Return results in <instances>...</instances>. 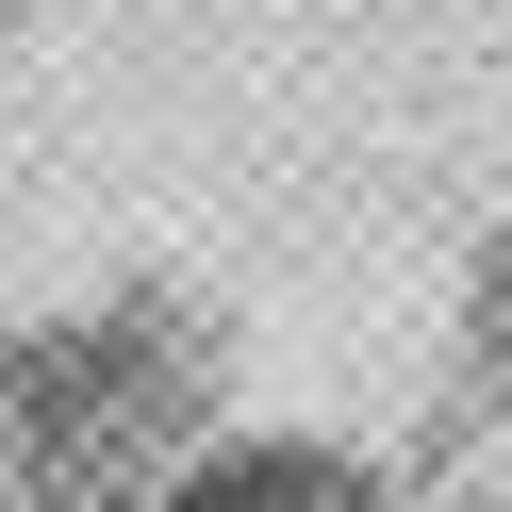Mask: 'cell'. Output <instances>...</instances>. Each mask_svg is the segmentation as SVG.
I'll return each instance as SVG.
<instances>
[{
  "mask_svg": "<svg viewBox=\"0 0 512 512\" xmlns=\"http://www.w3.org/2000/svg\"><path fill=\"white\" fill-rule=\"evenodd\" d=\"M116 512H413V479L364 430H314V413H215L199 446L133 479Z\"/></svg>",
  "mask_w": 512,
  "mask_h": 512,
  "instance_id": "cell-1",
  "label": "cell"
},
{
  "mask_svg": "<svg viewBox=\"0 0 512 512\" xmlns=\"http://www.w3.org/2000/svg\"><path fill=\"white\" fill-rule=\"evenodd\" d=\"M463 380L512 430V232H479V265H463Z\"/></svg>",
  "mask_w": 512,
  "mask_h": 512,
  "instance_id": "cell-2",
  "label": "cell"
},
{
  "mask_svg": "<svg viewBox=\"0 0 512 512\" xmlns=\"http://www.w3.org/2000/svg\"><path fill=\"white\" fill-rule=\"evenodd\" d=\"M0 17H17V0H0Z\"/></svg>",
  "mask_w": 512,
  "mask_h": 512,
  "instance_id": "cell-3",
  "label": "cell"
}]
</instances>
